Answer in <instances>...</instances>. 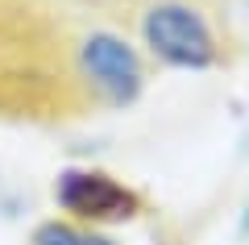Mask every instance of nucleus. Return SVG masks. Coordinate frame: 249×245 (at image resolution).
I'll use <instances>...</instances> for the list:
<instances>
[{
  "label": "nucleus",
  "mask_w": 249,
  "mask_h": 245,
  "mask_svg": "<svg viewBox=\"0 0 249 245\" xmlns=\"http://www.w3.org/2000/svg\"><path fill=\"white\" fill-rule=\"evenodd\" d=\"M34 245H116L112 237L96 233V228H75L67 220H46V225L34 228Z\"/></svg>",
  "instance_id": "20e7f679"
},
{
  "label": "nucleus",
  "mask_w": 249,
  "mask_h": 245,
  "mask_svg": "<svg viewBox=\"0 0 249 245\" xmlns=\"http://www.w3.org/2000/svg\"><path fill=\"white\" fill-rule=\"evenodd\" d=\"M79 58H83V71H88L91 88L108 104H133L142 96V79L145 75H142V62H137L133 46L124 42V38L100 29V34H91L83 42Z\"/></svg>",
  "instance_id": "f03ea898"
},
{
  "label": "nucleus",
  "mask_w": 249,
  "mask_h": 245,
  "mask_svg": "<svg viewBox=\"0 0 249 245\" xmlns=\"http://www.w3.org/2000/svg\"><path fill=\"white\" fill-rule=\"evenodd\" d=\"M142 29H145V46L154 50V58H162L166 67L204 71L216 62V38L208 29V21L196 9L178 4V0H166L158 9H150Z\"/></svg>",
  "instance_id": "f257e3e1"
},
{
  "label": "nucleus",
  "mask_w": 249,
  "mask_h": 245,
  "mask_svg": "<svg viewBox=\"0 0 249 245\" xmlns=\"http://www.w3.org/2000/svg\"><path fill=\"white\" fill-rule=\"evenodd\" d=\"M54 200H58V208H67L79 220H91V225L129 220L137 212V195L104 170H62L54 183Z\"/></svg>",
  "instance_id": "7ed1b4c3"
}]
</instances>
